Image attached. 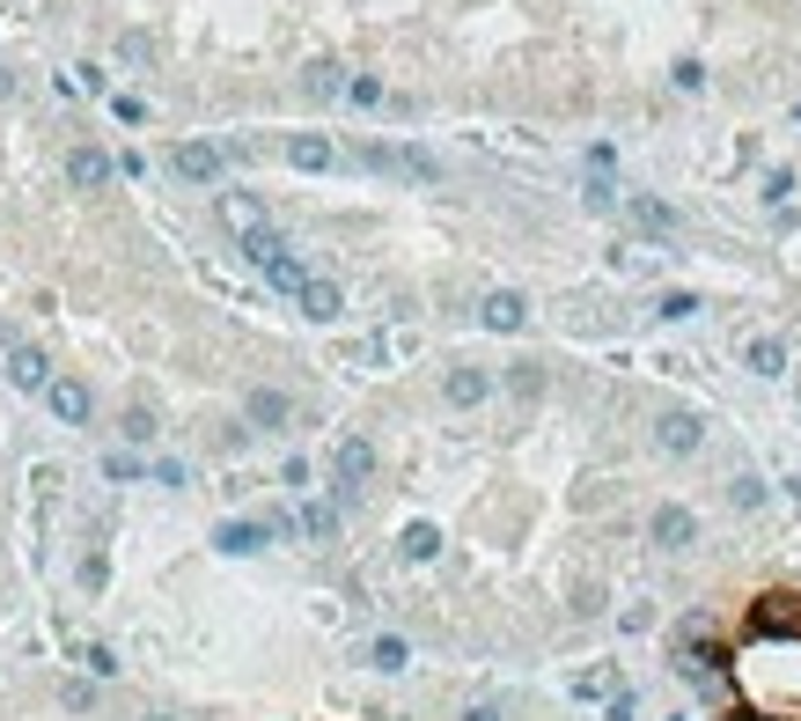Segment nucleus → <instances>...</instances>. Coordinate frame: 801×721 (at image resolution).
Wrapping results in <instances>:
<instances>
[{"label":"nucleus","mask_w":801,"mask_h":721,"mask_svg":"<svg viewBox=\"0 0 801 721\" xmlns=\"http://www.w3.org/2000/svg\"><path fill=\"white\" fill-rule=\"evenodd\" d=\"M15 375H23L30 391H37V383H45V353H15Z\"/></svg>","instance_id":"obj_2"},{"label":"nucleus","mask_w":801,"mask_h":721,"mask_svg":"<svg viewBox=\"0 0 801 721\" xmlns=\"http://www.w3.org/2000/svg\"><path fill=\"white\" fill-rule=\"evenodd\" d=\"M221 545H228V552H250V545H258V530H244V522H228V530H221Z\"/></svg>","instance_id":"obj_3"},{"label":"nucleus","mask_w":801,"mask_h":721,"mask_svg":"<svg viewBox=\"0 0 801 721\" xmlns=\"http://www.w3.org/2000/svg\"><path fill=\"white\" fill-rule=\"evenodd\" d=\"M45 391H52V405H59L67 420H89V391H81V383H45Z\"/></svg>","instance_id":"obj_1"}]
</instances>
